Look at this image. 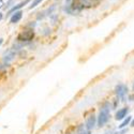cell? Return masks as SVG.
<instances>
[{
	"mask_svg": "<svg viewBox=\"0 0 134 134\" xmlns=\"http://www.w3.org/2000/svg\"><path fill=\"white\" fill-rule=\"evenodd\" d=\"M115 90H116V94H117V97L120 98L121 100H124V99H125V96L127 94L128 88H127V86L124 85V84H119V85L116 86V89H115Z\"/></svg>",
	"mask_w": 134,
	"mask_h": 134,
	"instance_id": "277c9868",
	"label": "cell"
},
{
	"mask_svg": "<svg viewBox=\"0 0 134 134\" xmlns=\"http://www.w3.org/2000/svg\"><path fill=\"white\" fill-rule=\"evenodd\" d=\"M4 68H5V65H4L3 63H0V71H2V70H4Z\"/></svg>",
	"mask_w": 134,
	"mask_h": 134,
	"instance_id": "4fadbf2b",
	"label": "cell"
},
{
	"mask_svg": "<svg viewBox=\"0 0 134 134\" xmlns=\"http://www.w3.org/2000/svg\"><path fill=\"white\" fill-rule=\"evenodd\" d=\"M109 119V107L107 106V104H105L101 110H100V114L98 117V126L99 127H103Z\"/></svg>",
	"mask_w": 134,
	"mask_h": 134,
	"instance_id": "7a4b0ae2",
	"label": "cell"
},
{
	"mask_svg": "<svg viewBox=\"0 0 134 134\" xmlns=\"http://www.w3.org/2000/svg\"><path fill=\"white\" fill-rule=\"evenodd\" d=\"M128 111H129V108L128 107H124V108H121L119 109L117 113H116V120H121V119H124L127 117V114H128Z\"/></svg>",
	"mask_w": 134,
	"mask_h": 134,
	"instance_id": "ba28073f",
	"label": "cell"
},
{
	"mask_svg": "<svg viewBox=\"0 0 134 134\" xmlns=\"http://www.w3.org/2000/svg\"><path fill=\"white\" fill-rule=\"evenodd\" d=\"M96 122H97V118L94 115H91V116H89L87 121H86V127H87V130H91L94 128L96 126Z\"/></svg>",
	"mask_w": 134,
	"mask_h": 134,
	"instance_id": "52a82bcc",
	"label": "cell"
},
{
	"mask_svg": "<svg viewBox=\"0 0 134 134\" xmlns=\"http://www.w3.org/2000/svg\"><path fill=\"white\" fill-rule=\"evenodd\" d=\"M81 134H91V132H90V130H87V131H85V130H84Z\"/></svg>",
	"mask_w": 134,
	"mask_h": 134,
	"instance_id": "7c38bea8",
	"label": "cell"
},
{
	"mask_svg": "<svg viewBox=\"0 0 134 134\" xmlns=\"http://www.w3.org/2000/svg\"><path fill=\"white\" fill-rule=\"evenodd\" d=\"M14 2H15V0H8L7 1V3H4V4H2L3 5V9L4 10H7V9H11L13 7V4H14Z\"/></svg>",
	"mask_w": 134,
	"mask_h": 134,
	"instance_id": "30bf717a",
	"label": "cell"
},
{
	"mask_svg": "<svg viewBox=\"0 0 134 134\" xmlns=\"http://www.w3.org/2000/svg\"><path fill=\"white\" fill-rule=\"evenodd\" d=\"M21 17H23V11H15V12L11 15V18H10V23L11 24H17L18 21L21 19Z\"/></svg>",
	"mask_w": 134,
	"mask_h": 134,
	"instance_id": "8992f818",
	"label": "cell"
},
{
	"mask_svg": "<svg viewBox=\"0 0 134 134\" xmlns=\"http://www.w3.org/2000/svg\"><path fill=\"white\" fill-rule=\"evenodd\" d=\"M2 43H3V39H0V46H1Z\"/></svg>",
	"mask_w": 134,
	"mask_h": 134,
	"instance_id": "e0dca14e",
	"label": "cell"
},
{
	"mask_svg": "<svg viewBox=\"0 0 134 134\" xmlns=\"http://www.w3.org/2000/svg\"><path fill=\"white\" fill-rule=\"evenodd\" d=\"M72 1V0H65V2H66V4H70V2Z\"/></svg>",
	"mask_w": 134,
	"mask_h": 134,
	"instance_id": "9a60e30c",
	"label": "cell"
},
{
	"mask_svg": "<svg viewBox=\"0 0 134 134\" xmlns=\"http://www.w3.org/2000/svg\"><path fill=\"white\" fill-rule=\"evenodd\" d=\"M133 90H134V85H133Z\"/></svg>",
	"mask_w": 134,
	"mask_h": 134,
	"instance_id": "d6986e66",
	"label": "cell"
},
{
	"mask_svg": "<svg viewBox=\"0 0 134 134\" xmlns=\"http://www.w3.org/2000/svg\"><path fill=\"white\" fill-rule=\"evenodd\" d=\"M42 1H43V0H33V1H32V3L29 5V9H30V10L35 9V8H36V7H37L39 3H41Z\"/></svg>",
	"mask_w": 134,
	"mask_h": 134,
	"instance_id": "8fae6325",
	"label": "cell"
},
{
	"mask_svg": "<svg viewBox=\"0 0 134 134\" xmlns=\"http://www.w3.org/2000/svg\"><path fill=\"white\" fill-rule=\"evenodd\" d=\"M15 56H16V52H13L11 48L9 51H5L4 52V55H3V64L5 66H9L10 62L14 59Z\"/></svg>",
	"mask_w": 134,
	"mask_h": 134,
	"instance_id": "3957f363",
	"label": "cell"
},
{
	"mask_svg": "<svg viewBox=\"0 0 134 134\" xmlns=\"http://www.w3.org/2000/svg\"><path fill=\"white\" fill-rule=\"evenodd\" d=\"M131 120H132V117H131V116H128V117H127V118H126V119H125V120L120 124L119 128H120V129H124L125 127H127V126L130 124V121H131Z\"/></svg>",
	"mask_w": 134,
	"mask_h": 134,
	"instance_id": "9c48e42d",
	"label": "cell"
},
{
	"mask_svg": "<svg viewBox=\"0 0 134 134\" xmlns=\"http://www.w3.org/2000/svg\"><path fill=\"white\" fill-rule=\"evenodd\" d=\"M131 126H132V127H134V119L132 120V124H131Z\"/></svg>",
	"mask_w": 134,
	"mask_h": 134,
	"instance_id": "ac0fdd59",
	"label": "cell"
},
{
	"mask_svg": "<svg viewBox=\"0 0 134 134\" xmlns=\"http://www.w3.org/2000/svg\"><path fill=\"white\" fill-rule=\"evenodd\" d=\"M33 38H35V31H33V29H27V30H23L19 33L16 38V41L20 43H27V42L32 41Z\"/></svg>",
	"mask_w": 134,
	"mask_h": 134,
	"instance_id": "6da1fadb",
	"label": "cell"
},
{
	"mask_svg": "<svg viewBox=\"0 0 134 134\" xmlns=\"http://www.w3.org/2000/svg\"><path fill=\"white\" fill-rule=\"evenodd\" d=\"M2 18H3V14H2L1 12H0V20H1Z\"/></svg>",
	"mask_w": 134,
	"mask_h": 134,
	"instance_id": "5bb4252c",
	"label": "cell"
},
{
	"mask_svg": "<svg viewBox=\"0 0 134 134\" xmlns=\"http://www.w3.org/2000/svg\"><path fill=\"white\" fill-rule=\"evenodd\" d=\"M30 2V0H24V1H21V2H19L18 4H14L12 8H11L9 11H8V13H7V17L8 16H10V15H12L14 12H15V11H18L19 9H21V8H23V7H25L26 4H28Z\"/></svg>",
	"mask_w": 134,
	"mask_h": 134,
	"instance_id": "5b68a950",
	"label": "cell"
},
{
	"mask_svg": "<svg viewBox=\"0 0 134 134\" xmlns=\"http://www.w3.org/2000/svg\"><path fill=\"white\" fill-rule=\"evenodd\" d=\"M1 8H2V7H0V9H1Z\"/></svg>",
	"mask_w": 134,
	"mask_h": 134,
	"instance_id": "ffe728a7",
	"label": "cell"
},
{
	"mask_svg": "<svg viewBox=\"0 0 134 134\" xmlns=\"http://www.w3.org/2000/svg\"><path fill=\"white\" fill-rule=\"evenodd\" d=\"M130 100H131V101H134V96H131L130 97Z\"/></svg>",
	"mask_w": 134,
	"mask_h": 134,
	"instance_id": "2e32d148",
	"label": "cell"
}]
</instances>
